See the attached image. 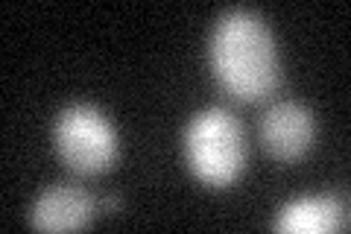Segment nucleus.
<instances>
[{
    "label": "nucleus",
    "instance_id": "nucleus-7",
    "mask_svg": "<svg viewBox=\"0 0 351 234\" xmlns=\"http://www.w3.org/2000/svg\"><path fill=\"white\" fill-rule=\"evenodd\" d=\"M120 205H123V202H120L117 194H108V196L100 199V211H103V214H117Z\"/></svg>",
    "mask_w": 351,
    "mask_h": 234
},
{
    "label": "nucleus",
    "instance_id": "nucleus-4",
    "mask_svg": "<svg viewBox=\"0 0 351 234\" xmlns=\"http://www.w3.org/2000/svg\"><path fill=\"white\" fill-rule=\"evenodd\" d=\"M319 135V120L313 108L299 103V100H278L261 115L258 138L267 155L276 161L295 164L316 147Z\"/></svg>",
    "mask_w": 351,
    "mask_h": 234
},
{
    "label": "nucleus",
    "instance_id": "nucleus-3",
    "mask_svg": "<svg viewBox=\"0 0 351 234\" xmlns=\"http://www.w3.org/2000/svg\"><path fill=\"white\" fill-rule=\"evenodd\" d=\"M53 150L73 176H103L120 159V138L106 111L71 103L53 120Z\"/></svg>",
    "mask_w": 351,
    "mask_h": 234
},
{
    "label": "nucleus",
    "instance_id": "nucleus-1",
    "mask_svg": "<svg viewBox=\"0 0 351 234\" xmlns=\"http://www.w3.org/2000/svg\"><path fill=\"white\" fill-rule=\"evenodd\" d=\"M208 65L217 85L246 106L267 103L284 82L272 27L261 12L246 6L226 9L217 18L208 38Z\"/></svg>",
    "mask_w": 351,
    "mask_h": 234
},
{
    "label": "nucleus",
    "instance_id": "nucleus-2",
    "mask_svg": "<svg viewBox=\"0 0 351 234\" xmlns=\"http://www.w3.org/2000/svg\"><path fill=\"white\" fill-rule=\"evenodd\" d=\"M182 150L193 179L214 191H226L246 173V129L234 111L223 106H208L196 111L184 126Z\"/></svg>",
    "mask_w": 351,
    "mask_h": 234
},
{
    "label": "nucleus",
    "instance_id": "nucleus-5",
    "mask_svg": "<svg viewBox=\"0 0 351 234\" xmlns=\"http://www.w3.org/2000/svg\"><path fill=\"white\" fill-rule=\"evenodd\" d=\"M97 211L100 202L88 187L76 182H56L32 199L27 222L36 231H80L91 226Z\"/></svg>",
    "mask_w": 351,
    "mask_h": 234
},
{
    "label": "nucleus",
    "instance_id": "nucleus-6",
    "mask_svg": "<svg viewBox=\"0 0 351 234\" xmlns=\"http://www.w3.org/2000/svg\"><path fill=\"white\" fill-rule=\"evenodd\" d=\"M272 229L281 234H328L348 229V194L325 191L281 205Z\"/></svg>",
    "mask_w": 351,
    "mask_h": 234
}]
</instances>
